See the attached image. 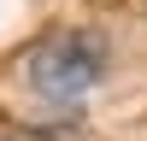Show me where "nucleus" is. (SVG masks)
Segmentation results:
<instances>
[{
  "instance_id": "obj_1",
  "label": "nucleus",
  "mask_w": 147,
  "mask_h": 141,
  "mask_svg": "<svg viewBox=\"0 0 147 141\" xmlns=\"http://www.w3.org/2000/svg\"><path fill=\"white\" fill-rule=\"evenodd\" d=\"M24 77H30L35 100L77 106L82 94L106 77V35H94V30H59V35H47L30 53V70H24Z\"/></svg>"
}]
</instances>
